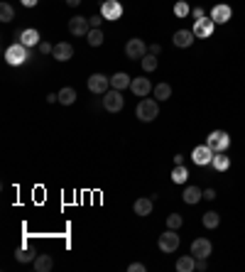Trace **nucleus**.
<instances>
[{
	"mask_svg": "<svg viewBox=\"0 0 245 272\" xmlns=\"http://www.w3.org/2000/svg\"><path fill=\"white\" fill-rule=\"evenodd\" d=\"M135 115H138V121H142V123H152L157 115H159V106H157V101H152V98H142L140 103H138V108H135Z\"/></svg>",
	"mask_w": 245,
	"mask_h": 272,
	"instance_id": "1",
	"label": "nucleus"
},
{
	"mask_svg": "<svg viewBox=\"0 0 245 272\" xmlns=\"http://www.w3.org/2000/svg\"><path fill=\"white\" fill-rule=\"evenodd\" d=\"M27 59H30V54H27V47H25L22 42H15V45H10V47L5 49V61H8L10 66H22Z\"/></svg>",
	"mask_w": 245,
	"mask_h": 272,
	"instance_id": "2",
	"label": "nucleus"
},
{
	"mask_svg": "<svg viewBox=\"0 0 245 272\" xmlns=\"http://www.w3.org/2000/svg\"><path fill=\"white\" fill-rule=\"evenodd\" d=\"M122 106H125V98H122V93L118 89H108L103 93V108L108 113H118V110H122Z\"/></svg>",
	"mask_w": 245,
	"mask_h": 272,
	"instance_id": "3",
	"label": "nucleus"
},
{
	"mask_svg": "<svg viewBox=\"0 0 245 272\" xmlns=\"http://www.w3.org/2000/svg\"><path fill=\"white\" fill-rule=\"evenodd\" d=\"M206 145L214 150V152H226L230 147V135L226 130H214L209 137H206Z\"/></svg>",
	"mask_w": 245,
	"mask_h": 272,
	"instance_id": "4",
	"label": "nucleus"
},
{
	"mask_svg": "<svg viewBox=\"0 0 245 272\" xmlns=\"http://www.w3.org/2000/svg\"><path fill=\"white\" fill-rule=\"evenodd\" d=\"M157 245H159V250L162 253H174L177 248H179V236H177V230H165L159 236V241H157Z\"/></svg>",
	"mask_w": 245,
	"mask_h": 272,
	"instance_id": "5",
	"label": "nucleus"
},
{
	"mask_svg": "<svg viewBox=\"0 0 245 272\" xmlns=\"http://www.w3.org/2000/svg\"><path fill=\"white\" fill-rule=\"evenodd\" d=\"M214 150L209 147V145H199V147H194V152H191V160H194V165H199V167H206V165H211L214 162Z\"/></svg>",
	"mask_w": 245,
	"mask_h": 272,
	"instance_id": "6",
	"label": "nucleus"
},
{
	"mask_svg": "<svg viewBox=\"0 0 245 272\" xmlns=\"http://www.w3.org/2000/svg\"><path fill=\"white\" fill-rule=\"evenodd\" d=\"M86 86H89V91H91V93L103 96V93L110 89V79H108V76H103V74H91V76H89V81H86Z\"/></svg>",
	"mask_w": 245,
	"mask_h": 272,
	"instance_id": "7",
	"label": "nucleus"
},
{
	"mask_svg": "<svg viewBox=\"0 0 245 272\" xmlns=\"http://www.w3.org/2000/svg\"><path fill=\"white\" fill-rule=\"evenodd\" d=\"M101 15H103V20L115 22V20L122 17V5L118 3V0H106V3L101 5Z\"/></svg>",
	"mask_w": 245,
	"mask_h": 272,
	"instance_id": "8",
	"label": "nucleus"
},
{
	"mask_svg": "<svg viewBox=\"0 0 245 272\" xmlns=\"http://www.w3.org/2000/svg\"><path fill=\"white\" fill-rule=\"evenodd\" d=\"M147 54V45L140 40V37H133V40H128L125 45V57L128 59H142Z\"/></svg>",
	"mask_w": 245,
	"mask_h": 272,
	"instance_id": "9",
	"label": "nucleus"
},
{
	"mask_svg": "<svg viewBox=\"0 0 245 272\" xmlns=\"http://www.w3.org/2000/svg\"><path fill=\"white\" fill-rule=\"evenodd\" d=\"M211 253H214V245H211V241H206V238H196L194 243H191V255L194 257H211Z\"/></svg>",
	"mask_w": 245,
	"mask_h": 272,
	"instance_id": "10",
	"label": "nucleus"
},
{
	"mask_svg": "<svg viewBox=\"0 0 245 272\" xmlns=\"http://www.w3.org/2000/svg\"><path fill=\"white\" fill-rule=\"evenodd\" d=\"M130 91H133L135 96L145 98V96H150V93H152V84H150V79H145V76H133Z\"/></svg>",
	"mask_w": 245,
	"mask_h": 272,
	"instance_id": "11",
	"label": "nucleus"
},
{
	"mask_svg": "<svg viewBox=\"0 0 245 272\" xmlns=\"http://www.w3.org/2000/svg\"><path fill=\"white\" fill-rule=\"evenodd\" d=\"M230 17H233L230 5H226V3L214 5V10H211V20H214L216 25H226V22H230Z\"/></svg>",
	"mask_w": 245,
	"mask_h": 272,
	"instance_id": "12",
	"label": "nucleus"
},
{
	"mask_svg": "<svg viewBox=\"0 0 245 272\" xmlns=\"http://www.w3.org/2000/svg\"><path fill=\"white\" fill-rule=\"evenodd\" d=\"M89 30H91L89 17H74V20H69V32H71L74 37H86Z\"/></svg>",
	"mask_w": 245,
	"mask_h": 272,
	"instance_id": "13",
	"label": "nucleus"
},
{
	"mask_svg": "<svg viewBox=\"0 0 245 272\" xmlns=\"http://www.w3.org/2000/svg\"><path fill=\"white\" fill-rule=\"evenodd\" d=\"M214 30H216V22L211 20V17H203V20H196L194 22V34L196 37H211L214 34Z\"/></svg>",
	"mask_w": 245,
	"mask_h": 272,
	"instance_id": "14",
	"label": "nucleus"
},
{
	"mask_svg": "<svg viewBox=\"0 0 245 272\" xmlns=\"http://www.w3.org/2000/svg\"><path fill=\"white\" fill-rule=\"evenodd\" d=\"M194 37H196V34H194L191 30H177V32H174V37H172V42H174V47L186 49V47H191Z\"/></svg>",
	"mask_w": 245,
	"mask_h": 272,
	"instance_id": "15",
	"label": "nucleus"
},
{
	"mask_svg": "<svg viewBox=\"0 0 245 272\" xmlns=\"http://www.w3.org/2000/svg\"><path fill=\"white\" fill-rule=\"evenodd\" d=\"M130 84H133V76H130V74H125V71H118V74H113V76H110V86H113V89H118V91L130 89Z\"/></svg>",
	"mask_w": 245,
	"mask_h": 272,
	"instance_id": "16",
	"label": "nucleus"
},
{
	"mask_svg": "<svg viewBox=\"0 0 245 272\" xmlns=\"http://www.w3.org/2000/svg\"><path fill=\"white\" fill-rule=\"evenodd\" d=\"M52 57H54L57 61H69V59H74V47H71L69 42H59V45H54Z\"/></svg>",
	"mask_w": 245,
	"mask_h": 272,
	"instance_id": "17",
	"label": "nucleus"
},
{
	"mask_svg": "<svg viewBox=\"0 0 245 272\" xmlns=\"http://www.w3.org/2000/svg\"><path fill=\"white\" fill-rule=\"evenodd\" d=\"M133 209H135L138 216H150L152 209H154V199H152V196H140V199L133 204Z\"/></svg>",
	"mask_w": 245,
	"mask_h": 272,
	"instance_id": "18",
	"label": "nucleus"
},
{
	"mask_svg": "<svg viewBox=\"0 0 245 272\" xmlns=\"http://www.w3.org/2000/svg\"><path fill=\"white\" fill-rule=\"evenodd\" d=\"M20 42L30 49V47H34V45H39L42 40H39V32L34 30V27H27V30H22L20 32Z\"/></svg>",
	"mask_w": 245,
	"mask_h": 272,
	"instance_id": "19",
	"label": "nucleus"
},
{
	"mask_svg": "<svg viewBox=\"0 0 245 272\" xmlns=\"http://www.w3.org/2000/svg\"><path fill=\"white\" fill-rule=\"evenodd\" d=\"M182 199H184V204H189V206H194V204H199L201 199H203V191L199 189V186H186L184 189V194H182Z\"/></svg>",
	"mask_w": 245,
	"mask_h": 272,
	"instance_id": "20",
	"label": "nucleus"
},
{
	"mask_svg": "<svg viewBox=\"0 0 245 272\" xmlns=\"http://www.w3.org/2000/svg\"><path fill=\"white\" fill-rule=\"evenodd\" d=\"M196 270V257L189 253V255H182L177 260V272H194Z\"/></svg>",
	"mask_w": 245,
	"mask_h": 272,
	"instance_id": "21",
	"label": "nucleus"
},
{
	"mask_svg": "<svg viewBox=\"0 0 245 272\" xmlns=\"http://www.w3.org/2000/svg\"><path fill=\"white\" fill-rule=\"evenodd\" d=\"M54 267V257L52 255H37L34 257V270L37 272H49Z\"/></svg>",
	"mask_w": 245,
	"mask_h": 272,
	"instance_id": "22",
	"label": "nucleus"
},
{
	"mask_svg": "<svg viewBox=\"0 0 245 272\" xmlns=\"http://www.w3.org/2000/svg\"><path fill=\"white\" fill-rule=\"evenodd\" d=\"M211 165H214V169H216V172H226V169L230 167V157H228L226 152H216Z\"/></svg>",
	"mask_w": 245,
	"mask_h": 272,
	"instance_id": "23",
	"label": "nucleus"
},
{
	"mask_svg": "<svg viewBox=\"0 0 245 272\" xmlns=\"http://www.w3.org/2000/svg\"><path fill=\"white\" fill-rule=\"evenodd\" d=\"M103 40H106V37H103L101 27H91V30H89V34H86V42H89L91 47H101V45H103Z\"/></svg>",
	"mask_w": 245,
	"mask_h": 272,
	"instance_id": "24",
	"label": "nucleus"
},
{
	"mask_svg": "<svg viewBox=\"0 0 245 272\" xmlns=\"http://www.w3.org/2000/svg\"><path fill=\"white\" fill-rule=\"evenodd\" d=\"M57 96H59V103H61V106H71V103L76 101V91H74L71 86H64Z\"/></svg>",
	"mask_w": 245,
	"mask_h": 272,
	"instance_id": "25",
	"label": "nucleus"
},
{
	"mask_svg": "<svg viewBox=\"0 0 245 272\" xmlns=\"http://www.w3.org/2000/svg\"><path fill=\"white\" fill-rule=\"evenodd\" d=\"M186 177H189V169H186L184 165H174V169H172V181H174V184H184Z\"/></svg>",
	"mask_w": 245,
	"mask_h": 272,
	"instance_id": "26",
	"label": "nucleus"
},
{
	"mask_svg": "<svg viewBox=\"0 0 245 272\" xmlns=\"http://www.w3.org/2000/svg\"><path fill=\"white\" fill-rule=\"evenodd\" d=\"M154 98H157V101L172 98V86H169V84H157V86H154Z\"/></svg>",
	"mask_w": 245,
	"mask_h": 272,
	"instance_id": "27",
	"label": "nucleus"
},
{
	"mask_svg": "<svg viewBox=\"0 0 245 272\" xmlns=\"http://www.w3.org/2000/svg\"><path fill=\"white\" fill-rule=\"evenodd\" d=\"M201 223L206 226V228H218V223H221V216H218L216 211H206V213H203V218H201Z\"/></svg>",
	"mask_w": 245,
	"mask_h": 272,
	"instance_id": "28",
	"label": "nucleus"
},
{
	"mask_svg": "<svg viewBox=\"0 0 245 272\" xmlns=\"http://www.w3.org/2000/svg\"><path fill=\"white\" fill-rule=\"evenodd\" d=\"M34 257H37V255H34L30 248H20V250L15 253V260H17V262H34Z\"/></svg>",
	"mask_w": 245,
	"mask_h": 272,
	"instance_id": "29",
	"label": "nucleus"
},
{
	"mask_svg": "<svg viewBox=\"0 0 245 272\" xmlns=\"http://www.w3.org/2000/svg\"><path fill=\"white\" fill-rule=\"evenodd\" d=\"M0 20H3V22H13L15 20V10L8 3H0Z\"/></svg>",
	"mask_w": 245,
	"mask_h": 272,
	"instance_id": "30",
	"label": "nucleus"
},
{
	"mask_svg": "<svg viewBox=\"0 0 245 272\" xmlns=\"http://www.w3.org/2000/svg\"><path fill=\"white\" fill-rule=\"evenodd\" d=\"M140 64H142V69H145V71H154V69H157V57L147 52V54L140 59Z\"/></svg>",
	"mask_w": 245,
	"mask_h": 272,
	"instance_id": "31",
	"label": "nucleus"
},
{
	"mask_svg": "<svg viewBox=\"0 0 245 272\" xmlns=\"http://www.w3.org/2000/svg\"><path fill=\"white\" fill-rule=\"evenodd\" d=\"M182 223H184V218H182L179 213H169V216H167V228L179 230V228H182Z\"/></svg>",
	"mask_w": 245,
	"mask_h": 272,
	"instance_id": "32",
	"label": "nucleus"
},
{
	"mask_svg": "<svg viewBox=\"0 0 245 272\" xmlns=\"http://www.w3.org/2000/svg\"><path fill=\"white\" fill-rule=\"evenodd\" d=\"M191 13V8H189V3H184V0H179V3L174 5V15L177 17H186Z\"/></svg>",
	"mask_w": 245,
	"mask_h": 272,
	"instance_id": "33",
	"label": "nucleus"
},
{
	"mask_svg": "<svg viewBox=\"0 0 245 272\" xmlns=\"http://www.w3.org/2000/svg\"><path fill=\"white\" fill-rule=\"evenodd\" d=\"M145 270H147V267H145L142 262H130V265H128V272H145Z\"/></svg>",
	"mask_w": 245,
	"mask_h": 272,
	"instance_id": "34",
	"label": "nucleus"
},
{
	"mask_svg": "<svg viewBox=\"0 0 245 272\" xmlns=\"http://www.w3.org/2000/svg\"><path fill=\"white\" fill-rule=\"evenodd\" d=\"M37 47H39V52H42V54H52V52H54V47H52L49 42H39Z\"/></svg>",
	"mask_w": 245,
	"mask_h": 272,
	"instance_id": "35",
	"label": "nucleus"
},
{
	"mask_svg": "<svg viewBox=\"0 0 245 272\" xmlns=\"http://www.w3.org/2000/svg\"><path fill=\"white\" fill-rule=\"evenodd\" d=\"M203 199H206V201H214V199H216V189H203Z\"/></svg>",
	"mask_w": 245,
	"mask_h": 272,
	"instance_id": "36",
	"label": "nucleus"
},
{
	"mask_svg": "<svg viewBox=\"0 0 245 272\" xmlns=\"http://www.w3.org/2000/svg\"><path fill=\"white\" fill-rule=\"evenodd\" d=\"M89 22H91V27H101V22H103V15H93V17H89Z\"/></svg>",
	"mask_w": 245,
	"mask_h": 272,
	"instance_id": "37",
	"label": "nucleus"
},
{
	"mask_svg": "<svg viewBox=\"0 0 245 272\" xmlns=\"http://www.w3.org/2000/svg\"><path fill=\"white\" fill-rule=\"evenodd\" d=\"M191 15H194L196 20H203V17H206V13H203V8H194V10H191Z\"/></svg>",
	"mask_w": 245,
	"mask_h": 272,
	"instance_id": "38",
	"label": "nucleus"
},
{
	"mask_svg": "<svg viewBox=\"0 0 245 272\" xmlns=\"http://www.w3.org/2000/svg\"><path fill=\"white\" fill-rule=\"evenodd\" d=\"M147 52H150V54H154V57H159V52H162V45H150V47H147Z\"/></svg>",
	"mask_w": 245,
	"mask_h": 272,
	"instance_id": "39",
	"label": "nucleus"
},
{
	"mask_svg": "<svg viewBox=\"0 0 245 272\" xmlns=\"http://www.w3.org/2000/svg\"><path fill=\"white\" fill-rule=\"evenodd\" d=\"M20 3H22L25 8H34V5L39 3V0H20Z\"/></svg>",
	"mask_w": 245,
	"mask_h": 272,
	"instance_id": "40",
	"label": "nucleus"
},
{
	"mask_svg": "<svg viewBox=\"0 0 245 272\" xmlns=\"http://www.w3.org/2000/svg\"><path fill=\"white\" fill-rule=\"evenodd\" d=\"M174 165H184V154H174Z\"/></svg>",
	"mask_w": 245,
	"mask_h": 272,
	"instance_id": "41",
	"label": "nucleus"
},
{
	"mask_svg": "<svg viewBox=\"0 0 245 272\" xmlns=\"http://www.w3.org/2000/svg\"><path fill=\"white\" fill-rule=\"evenodd\" d=\"M66 5L69 8H76V5H81V0H66Z\"/></svg>",
	"mask_w": 245,
	"mask_h": 272,
	"instance_id": "42",
	"label": "nucleus"
},
{
	"mask_svg": "<svg viewBox=\"0 0 245 272\" xmlns=\"http://www.w3.org/2000/svg\"><path fill=\"white\" fill-rule=\"evenodd\" d=\"M54 101H59V96H54V93H49V96H47V103H54Z\"/></svg>",
	"mask_w": 245,
	"mask_h": 272,
	"instance_id": "43",
	"label": "nucleus"
}]
</instances>
